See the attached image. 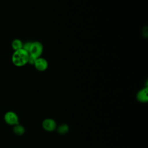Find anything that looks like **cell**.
Masks as SVG:
<instances>
[{"label":"cell","instance_id":"cell-1","mask_svg":"<svg viewBox=\"0 0 148 148\" xmlns=\"http://www.w3.org/2000/svg\"><path fill=\"white\" fill-rule=\"evenodd\" d=\"M28 59L29 53L23 49L16 50L12 57L13 64L17 66H24L28 63Z\"/></svg>","mask_w":148,"mask_h":148},{"label":"cell","instance_id":"cell-8","mask_svg":"<svg viewBox=\"0 0 148 148\" xmlns=\"http://www.w3.org/2000/svg\"><path fill=\"white\" fill-rule=\"evenodd\" d=\"M23 45L22 42L18 39L13 40L12 43V47L15 51L22 49Z\"/></svg>","mask_w":148,"mask_h":148},{"label":"cell","instance_id":"cell-6","mask_svg":"<svg viewBox=\"0 0 148 148\" xmlns=\"http://www.w3.org/2000/svg\"><path fill=\"white\" fill-rule=\"evenodd\" d=\"M148 88L147 87L143 88L139 90L136 94L137 100L142 103H146L148 101V95H147Z\"/></svg>","mask_w":148,"mask_h":148},{"label":"cell","instance_id":"cell-10","mask_svg":"<svg viewBox=\"0 0 148 148\" xmlns=\"http://www.w3.org/2000/svg\"><path fill=\"white\" fill-rule=\"evenodd\" d=\"M31 42H27L26 43H25L24 45H23V48L24 50H25V51H27L28 53L29 51V49L31 48Z\"/></svg>","mask_w":148,"mask_h":148},{"label":"cell","instance_id":"cell-4","mask_svg":"<svg viewBox=\"0 0 148 148\" xmlns=\"http://www.w3.org/2000/svg\"><path fill=\"white\" fill-rule=\"evenodd\" d=\"M42 127L45 130L49 132H51L56 130L57 127V123L53 119L47 118L43 121Z\"/></svg>","mask_w":148,"mask_h":148},{"label":"cell","instance_id":"cell-7","mask_svg":"<svg viewBox=\"0 0 148 148\" xmlns=\"http://www.w3.org/2000/svg\"><path fill=\"white\" fill-rule=\"evenodd\" d=\"M69 126L66 124H62L58 127L57 130L59 134L64 135L69 131Z\"/></svg>","mask_w":148,"mask_h":148},{"label":"cell","instance_id":"cell-5","mask_svg":"<svg viewBox=\"0 0 148 148\" xmlns=\"http://www.w3.org/2000/svg\"><path fill=\"white\" fill-rule=\"evenodd\" d=\"M34 65H35V68L39 71H45L48 66L47 61L45 58L41 57L38 58Z\"/></svg>","mask_w":148,"mask_h":148},{"label":"cell","instance_id":"cell-2","mask_svg":"<svg viewBox=\"0 0 148 148\" xmlns=\"http://www.w3.org/2000/svg\"><path fill=\"white\" fill-rule=\"evenodd\" d=\"M43 52V46L39 42H34L31 43V48L28 52L29 55L36 58L40 57Z\"/></svg>","mask_w":148,"mask_h":148},{"label":"cell","instance_id":"cell-3","mask_svg":"<svg viewBox=\"0 0 148 148\" xmlns=\"http://www.w3.org/2000/svg\"><path fill=\"white\" fill-rule=\"evenodd\" d=\"M5 121L9 125H16L18 124V117L13 112H8L4 116Z\"/></svg>","mask_w":148,"mask_h":148},{"label":"cell","instance_id":"cell-9","mask_svg":"<svg viewBox=\"0 0 148 148\" xmlns=\"http://www.w3.org/2000/svg\"><path fill=\"white\" fill-rule=\"evenodd\" d=\"M13 131L16 135H21L24 133L25 130H24V128L23 127V126L18 124L15 125V126L14 127Z\"/></svg>","mask_w":148,"mask_h":148}]
</instances>
